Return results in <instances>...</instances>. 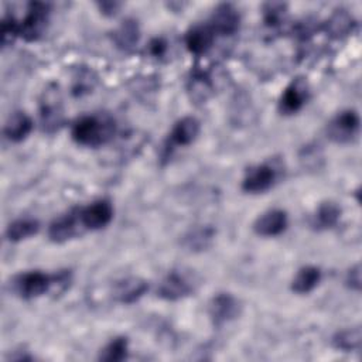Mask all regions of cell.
Listing matches in <instances>:
<instances>
[{"instance_id":"1","label":"cell","mask_w":362,"mask_h":362,"mask_svg":"<svg viewBox=\"0 0 362 362\" xmlns=\"http://www.w3.org/2000/svg\"><path fill=\"white\" fill-rule=\"evenodd\" d=\"M115 134V120L106 115H83L78 117L72 127V139L86 147H98L109 141Z\"/></svg>"},{"instance_id":"2","label":"cell","mask_w":362,"mask_h":362,"mask_svg":"<svg viewBox=\"0 0 362 362\" xmlns=\"http://www.w3.org/2000/svg\"><path fill=\"white\" fill-rule=\"evenodd\" d=\"M57 274L49 276L41 270H30L18 274L14 281V291L25 300L41 297L48 293L52 287H55Z\"/></svg>"},{"instance_id":"3","label":"cell","mask_w":362,"mask_h":362,"mask_svg":"<svg viewBox=\"0 0 362 362\" xmlns=\"http://www.w3.org/2000/svg\"><path fill=\"white\" fill-rule=\"evenodd\" d=\"M49 4L42 1H31L27 4L25 14L18 21L20 37L25 41H37L45 31L49 20Z\"/></svg>"},{"instance_id":"4","label":"cell","mask_w":362,"mask_h":362,"mask_svg":"<svg viewBox=\"0 0 362 362\" xmlns=\"http://www.w3.org/2000/svg\"><path fill=\"white\" fill-rule=\"evenodd\" d=\"M361 119L356 110L346 109L339 112L327 127L328 137L335 143H349L358 133Z\"/></svg>"},{"instance_id":"5","label":"cell","mask_w":362,"mask_h":362,"mask_svg":"<svg viewBox=\"0 0 362 362\" xmlns=\"http://www.w3.org/2000/svg\"><path fill=\"white\" fill-rule=\"evenodd\" d=\"M279 171L270 163H262L257 165L250 167L243 180H242V189L250 194H260L270 189L274 182L277 181Z\"/></svg>"},{"instance_id":"6","label":"cell","mask_w":362,"mask_h":362,"mask_svg":"<svg viewBox=\"0 0 362 362\" xmlns=\"http://www.w3.org/2000/svg\"><path fill=\"white\" fill-rule=\"evenodd\" d=\"M40 117L42 129L48 133L58 130V127L62 124L64 113L57 86L47 88V90L42 93V99L40 103Z\"/></svg>"},{"instance_id":"7","label":"cell","mask_w":362,"mask_h":362,"mask_svg":"<svg viewBox=\"0 0 362 362\" xmlns=\"http://www.w3.org/2000/svg\"><path fill=\"white\" fill-rule=\"evenodd\" d=\"M208 313L212 324L215 327H222L239 315L240 304L230 293H218L211 298Z\"/></svg>"},{"instance_id":"8","label":"cell","mask_w":362,"mask_h":362,"mask_svg":"<svg viewBox=\"0 0 362 362\" xmlns=\"http://www.w3.org/2000/svg\"><path fill=\"white\" fill-rule=\"evenodd\" d=\"M78 215L83 229L98 230L110 223L113 218V206L107 199H98L78 209Z\"/></svg>"},{"instance_id":"9","label":"cell","mask_w":362,"mask_h":362,"mask_svg":"<svg viewBox=\"0 0 362 362\" xmlns=\"http://www.w3.org/2000/svg\"><path fill=\"white\" fill-rule=\"evenodd\" d=\"M308 96L310 88L307 81L303 78H296L283 90L279 100V109L284 115L297 113L305 105Z\"/></svg>"},{"instance_id":"10","label":"cell","mask_w":362,"mask_h":362,"mask_svg":"<svg viewBox=\"0 0 362 362\" xmlns=\"http://www.w3.org/2000/svg\"><path fill=\"white\" fill-rule=\"evenodd\" d=\"M201 124L194 116H185L175 122L165 141V151H171L175 147H185L194 143L199 134Z\"/></svg>"},{"instance_id":"11","label":"cell","mask_w":362,"mask_h":362,"mask_svg":"<svg viewBox=\"0 0 362 362\" xmlns=\"http://www.w3.org/2000/svg\"><path fill=\"white\" fill-rule=\"evenodd\" d=\"M194 291L191 280L181 272L173 270L160 281L157 288V296L167 301H177Z\"/></svg>"},{"instance_id":"12","label":"cell","mask_w":362,"mask_h":362,"mask_svg":"<svg viewBox=\"0 0 362 362\" xmlns=\"http://www.w3.org/2000/svg\"><path fill=\"white\" fill-rule=\"evenodd\" d=\"M208 25L215 35H232L239 30L240 14L232 4L222 3L214 8Z\"/></svg>"},{"instance_id":"13","label":"cell","mask_w":362,"mask_h":362,"mask_svg":"<svg viewBox=\"0 0 362 362\" xmlns=\"http://www.w3.org/2000/svg\"><path fill=\"white\" fill-rule=\"evenodd\" d=\"M288 218L283 209H269L262 214L253 223V229L259 236L273 238L286 230Z\"/></svg>"},{"instance_id":"14","label":"cell","mask_w":362,"mask_h":362,"mask_svg":"<svg viewBox=\"0 0 362 362\" xmlns=\"http://www.w3.org/2000/svg\"><path fill=\"white\" fill-rule=\"evenodd\" d=\"M79 226L82 228L78 211H71L51 222L48 228V236L52 242L61 243L76 236L79 233Z\"/></svg>"},{"instance_id":"15","label":"cell","mask_w":362,"mask_h":362,"mask_svg":"<svg viewBox=\"0 0 362 362\" xmlns=\"http://www.w3.org/2000/svg\"><path fill=\"white\" fill-rule=\"evenodd\" d=\"M148 290L147 281L140 277H126L116 283L115 286V298L122 304H133L141 298Z\"/></svg>"},{"instance_id":"16","label":"cell","mask_w":362,"mask_h":362,"mask_svg":"<svg viewBox=\"0 0 362 362\" xmlns=\"http://www.w3.org/2000/svg\"><path fill=\"white\" fill-rule=\"evenodd\" d=\"M215 34L208 24H197L191 27L185 34V45L194 55L205 54L214 44Z\"/></svg>"},{"instance_id":"17","label":"cell","mask_w":362,"mask_h":362,"mask_svg":"<svg viewBox=\"0 0 362 362\" xmlns=\"http://www.w3.org/2000/svg\"><path fill=\"white\" fill-rule=\"evenodd\" d=\"M33 126V120L28 115H25L24 112H14L8 116L3 133L7 140L20 143L31 133Z\"/></svg>"},{"instance_id":"18","label":"cell","mask_w":362,"mask_h":362,"mask_svg":"<svg viewBox=\"0 0 362 362\" xmlns=\"http://www.w3.org/2000/svg\"><path fill=\"white\" fill-rule=\"evenodd\" d=\"M341 216V208L331 201L322 202L315 209V214L313 215L311 225L317 230H325L334 228Z\"/></svg>"},{"instance_id":"19","label":"cell","mask_w":362,"mask_h":362,"mask_svg":"<svg viewBox=\"0 0 362 362\" xmlns=\"http://www.w3.org/2000/svg\"><path fill=\"white\" fill-rule=\"evenodd\" d=\"M321 280V270L317 266L301 267L291 280V290L297 294H307L313 291Z\"/></svg>"},{"instance_id":"20","label":"cell","mask_w":362,"mask_h":362,"mask_svg":"<svg viewBox=\"0 0 362 362\" xmlns=\"http://www.w3.org/2000/svg\"><path fill=\"white\" fill-rule=\"evenodd\" d=\"M40 230V222L34 218H18L8 223L6 229V238L10 242H21L28 239Z\"/></svg>"},{"instance_id":"21","label":"cell","mask_w":362,"mask_h":362,"mask_svg":"<svg viewBox=\"0 0 362 362\" xmlns=\"http://www.w3.org/2000/svg\"><path fill=\"white\" fill-rule=\"evenodd\" d=\"M361 339H362L361 328L354 327V328H346L335 332L332 337V345L339 351L351 352L361 348Z\"/></svg>"},{"instance_id":"22","label":"cell","mask_w":362,"mask_h":362,"mask_svg":"<svg viewBox=\"0 0 362 362\" xmlns=\"http://www.w3.org/2000/svg\"><path fill=\"white\" fill-rule=\"evenodd\" d=\"M129 354V341L124 337L113 338L106 346L100 351L99 359L106 362H120L127 358Z\"/></svg>"},{"instance_id":"23","label":"cell","mask_w":362,"mask_h":362,"mask_svg":"<svg viewBox=\"0 0 362 362\" xmlns=\"http://www.w3.org/2000/svg\"><path fill=\"white\" fill-rule=\"evenodd\" d=\"M286 13H287V6L284 3H279V1L264 3L262 7V17H263L264 25L267 28L279 27L284 21Z\"/></svg>"},{"instance_id":"24","label":"cell","mask_w":362,"mask_h":362,"mask_svg":"<svg viewBox=\"0 0 362 362\" xmlns=\"http://www.w3.org/2000/svg\"><path fill=\"white\" fill-rule=\"evenodd\" d=\"M115 41L117 47L123 49H130L134 47V44L139 41V27L134 21L127 20L124 21L117 31L115 33Z\"/></svg>"},{"instance_id":"25","label":"cell","mask_w":362,"mask_h":362,"mask_svg":"<svg viewBox=\"0 0 362 362\" xmlns=\"http://www.w3.org/2000/svg\"><path fill=\"white\" fill-rule=\"evenodd\" d=\"M214 238V229L212 228H198L195 230H191L185 239L184 243L189 250H204L211 245V240Z\"/></svg>"},{"instance_id":"26","label":"cell","mask_w":362,"mask_h":362,"mask_svg":"<svg viewBox=\"0 0 362 362\" xmlns=\"http://www.w3.org/2000/svg\"><path fill=\"white\" fill-rule=\"evenodd\" d=\"M211 90H212V83L209 78L204 75V72H195L191 78L192 98L198 102H202L211 95Z\"/></svg>"},{"instance_id":"27","label":"cell","mask_w":362,"mask_h":362,"mask_svg":"<svg viewBox=\"0 0 362 362\" xmlns=\"http://www.w3.org/2000/svg\"><path fill=\"white\" fill-rule=\"evenodd\" d=\"M17 37H20L18 21L13 16L6 14L1 21V42H3V45L4 47L11 45Z\"/></svg>"},{"instance_id":"28","label":"cell","mask_w":362,"mask_h":362,"mask_svg":"<svg viewBox=\"0 0 362 362\" xmlns=\"http://www.w3.org/2000/svg\"><path fill=\"white\" fill-rule=\"evenodd\" d=\"M328 25H329L332 34L339 35V34H345V33L349 31V28L352 25V21H351V17L346 13H335L331 17Z\"/></svg>"},{"instance_id":"29","label":"cell","mask_w":362,"mask_h":362,"mask_svg":"<svg viewBox=\"0 0 362 362\" xmlns=\"http://www.w3.org/2000/svg\"><path fill=\"white\" fill-rule=\"evenodd\" d=\"M345 283L351 290H355V291L361 290V266L359 264H355L348 270Z\"/></svg>"},{"instance_id":"30","label":"cell","mask_w":362,"mask_h":362,"mask_svg":"<svg viewBox=\"0 0 362 362\" xmlns=\"http://www.w3.org/2000/svg\"><path fill=\"white\" fill-rule=\"evenodd\" d=\"M148 51H150V54L153 55V57H156V58H161L164 54H165V51H167V42H165V40L164 38H153L151 41H150V44H148Z\"/></svg>"},{"instance_id":"31","label":"cell","mask_w":362,"mask_h":362,"mask_svg":"<svg viewBox=\"0 0 362 362\" xmlns=\"http://www.w3.org/2000/svg\"><path fill=\"white\" fill-rule=\"evenodd\" d=\"M120 6H122V4L117 3V1H102V3H98V7H99L100 13L105 14V16H113V14H116Z\"/></svg>"}]
</instances>
